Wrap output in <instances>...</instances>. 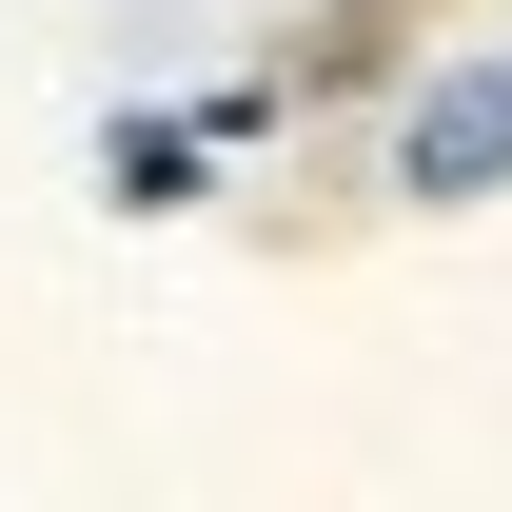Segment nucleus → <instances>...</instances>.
Segmentation results:
<instances>
[{"label":"nucleus","instance_id":"f257e3e1","mask_svg":"<svg viewBox=\"0 0 512 512\" xmlns=\"http://www.w3.org/2000/svg\"><path fill=\"white\" fill-rule=\"evenodd\" d=\"M394 158H414V197H473V178H512V60H473V79H434Z\"/></svg>","mask_w":512,"mask_h":512}]
</instances>
